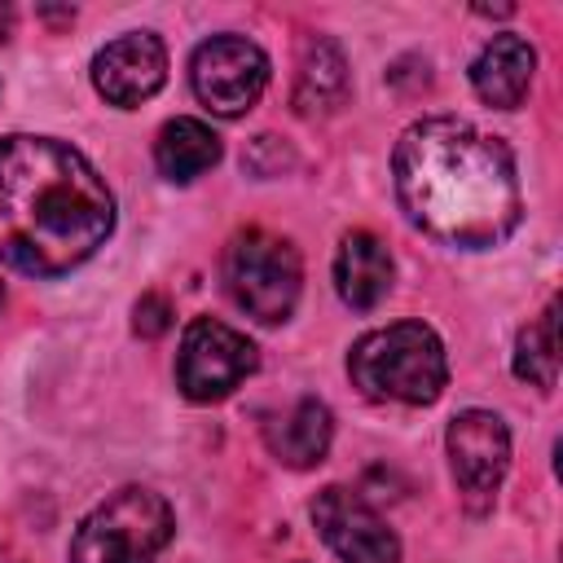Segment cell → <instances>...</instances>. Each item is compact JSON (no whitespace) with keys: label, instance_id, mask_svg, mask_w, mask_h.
<instances>
[{"label":"cell","instance_id":"cell-10","mask_svg":"<svg viewBox=\"0 0 563 563\" xmlns=\"http://www.w3.org/2000/svg\"><path fill=\"white\" fill-rule=\"evenodd\" d=\"M167 79V48L150 31H128L92 57V84L110 106H141Z\"/></svg>","mask_w":563,"mask_h":563},{"label":"cell","instance_id":"cell-5","mask_svg":"<svg viewBox=\"0 0 563 563\" xmlns=\"http://www.w3.org/2000/svg\"><path fill=\"white\" fill-rule=\"evenodd\" d=\"M299 286H303V264L286 238L268 229H242L224 246V290L246 317L264 325L286 321L299 303Z\"/></svg>","mask_w":563,"mask_h":563},{"label":"cell","instance_id":"cell-9","mask_svg":"<svg viewBox=\"0 0 563 563\" xmlns=\"http://www.w3.org/2000/svg\"><path fill=\"white\" fill-rule=\"evenodd\" d=\"M312 523L321 532V541L343 559V563H396L400 559V541L396 532L378 519V510L343 488V484H330L317 493L312 501Z\"/></svg>","mask_w":563,"mask_h":563},{"label":"cell","instance_id":"cell-6","mask_svg":"<svg viewBox=\"0 0 563 563\" xmlns=\"http://www.w3.org/2000/svg\"><path fill=\"white\" fill-rule=\"evenodd\" d=\"M255 365H260V352L242 330H233L216 317H194L180 334L176 387L189 400L211 405V400H224L246 374H255Z\"/></svg>","mask_w":563,"mask_h":563},{"label":"cell","instance_id":"cell-3","mask_svg":"<svg viewBox=\"0 0 563 563\" xmlns=\"http://www.w3.org/2000/svg\"><path fill=\"white\" fill-rule=\"evenodd\" d=\"M347 374L369 400L431 405L449 383L444 343L422 321H396L369 330L347 352Z\"/></svg>","mask_w":563,"mask_h":563},{"label":"cell","instance_id":"cell-19","mask_svg":"<svg viewBox=\"0 0 563 563\" xmlns=\"http://www.w3.org/2000/svg\"><path fill=\"white\" fill-rule=\"evenodd\" d=\"M0 563H22V559H18V554H9V550L0 545Z\"/></svg>","mask_w":563,"mask_h":563},{"label":"cell","instance_id":"cell-8","mask_svg":"<svg viewBox=\"0 0 563 563\" xmlns=\"http://www.w3.org/2000/svg\"><path fill=\"white\" fill-rule=\"evenodd\" d=\"M449 466H453V484L462 493V506L471 515H484L506 479L510 466V431L497 413L488 409H466L449 422Z\"/></svg>","mask_w":563,"mask_h":563},{"label":"cell","instance_id":"cell-16","mask_svg":"<svg viewBox=\"0 0 563 563\" xmlns=\"http://www.w3.org/2000/svg\"><path fill=\"white\" fill-rule=\"evenodd\" d=\"M515 374L541 391L559 383V299L545 303L537 321H528L515 339Z\"/></svg>","mask_w":563,"mask_h":563},{"label":"cell","instance_id":"cell-15","mask_svg":"<svg viewBox=\"0 0 563 563\" xmlns=\"http://www.w3.org/2000/svg\"><path fill=\"white\" fill-rule=\"evenodd\" d=\"M343 97H347V62H343L339 44L312 40L299 62V79H295V110L303 119L330 114L334 106H343Z\"/></svg>","mask_w":563,"mask_h":563},{"label":"cell","instance_id":"cell-4","mask_svg":"<svg viewBox=\"0 0 563 563\" xmlns=\"http://www.w3.org/2000/svg\"><path fill=\"white\" fill-rule=\"evenodd\" d=\"M172 532V506L154 488L128 484L79 519L70 563H158Z\"/></svg>","mask_w":563,"mask_h":563},{"label":"cell","instance_id":"cell-11","mask_svg":"<svg viewBox=\"0 0 563 563\" xmlns=\"http://www.w3.org/2000/svg\"><path fill=\"white\" fill-rule=\"evenodd\" d=\"M334 290L356 312H369V308H378L387 299V290H391V255L374 233H365V229L343 233V242L334 251Z\"/></svg>","mask_w":563,"mask_h":563},{"label":"cell","instance_id":"cell-20","mask_svg":"<svg viewBox=\"0 0 563 563\" xmlns=\"http://www.w3.org/2000/svg\"><path fill=\"white\" fill-rule=\"evenodd\" d=\"M0 303H4V290H0Z\"/></svg>","mask_w":563,"mask_h":563},{"label":"cell","instance_id":"cell-14","mask_svg":"<svg viewBox=\"0 0 563 563\" xmlns=\"http://www.w3.org/2000/svg\"><path fill=\"white\" fill-rule=\"evenodd\" d=\"M154 163L167 180L185 185L220 163V136L202 119H172L154 141Z\"/></svg>","mask_w":563,"mask_h":563},{"label":"cell","instance_id":"cell-17","mask_svg":"<svg viewBox=\"0 0 563 563\" xmlns=\"http://www.w3.org/2000/svg\"><path fill=\"white\" fill-rule=\"evenodd\" d=\"M172 303H167V295H158V290H150V295H141L136 299V312H132V330L141 334V339H158V334H167L172 330Z\"/></svg>","mask_w":563,"mask_h":563},{"label":"cell","instance_id":"cell-18","mask_svg":"<svg viewBox=\"0 0 563 563\" xmlns=\"http://www.w3.org/2000/svg\"><path fill=\"white\" fill-rule=\"evenodd\" d=\"M9 22H13V13H9V9H0V40H9Z\"/></svg>","mask_w":563,"mask_h":563},{"label":"cell","instance_id":"cell-12","mask_svg":"<svg viewBox=\"0 0 563 563\" xmlns=\"http://www.w3.org/2000/svg\"><path fill=\"white\" fill-rule=\"evenodd\" d=\"M532 70H537V53L523 35H493L479 48V57L471 62V84L484 106L515 110L528 97Z\"/></svg>","mask_w":563,"mask_h":563},{"label":"cell","instance_id":"cell-13","mask_svg":"<svg viewBox=\"0 0 563 563\" xmlns=\"http://www.w3.org/2000/svg\"><path fill=\"white\" fill-rule=\"evenodd\" d=\"M264 435H268V449H273L277 462H286L295 471H308V466H317L325 457L330 435H334V418L317 396H303L286 413H277L264 427Z\"/></svg>","mask_w":563,"mask_h":563},{"label":"cell","instance_id":"cell-2","mask_svg":"<svg viewBox=\"0 0 563 563\" xmlns=\"http://www.w3.org/2000/svg\"><path fill=\"white\" fill-rule=\"evenodd\" d=\"M114 229L97 167L57 136H0V260L26 277H62Z\"/></svg>","mask_w":563,"mask_h":563},{"label":"cell","instance_id":"cell-1","mask_svg":"<svg viewBox=\"0 0 563 563\" xmlns=\"http://www.w3.org/2000/svg\"><path fill=\"white\" fill-rule=\"evenodd\" d=\"M391 176L409 224L444 246H497L515 233L523 216L519 176L506 141L453 114L409 123L396 141Z\"/></svg>","mask_w":563,"mask_h":563},{"label":"cell","instance_id":"cell-7","mask_svg":"<svg viewBox=\"0 0 563 563\" xmlns=\"http://www.w3.org/2000/svg\"><path fill=\"white\" fill-rule=\"evenodd\" d=\"M189 84L211 114L238 119L260 101L268 84V57L246 35H211L189 62Z\"/></svg>","mask_w":563,"mask_h":563}]
</instances>
